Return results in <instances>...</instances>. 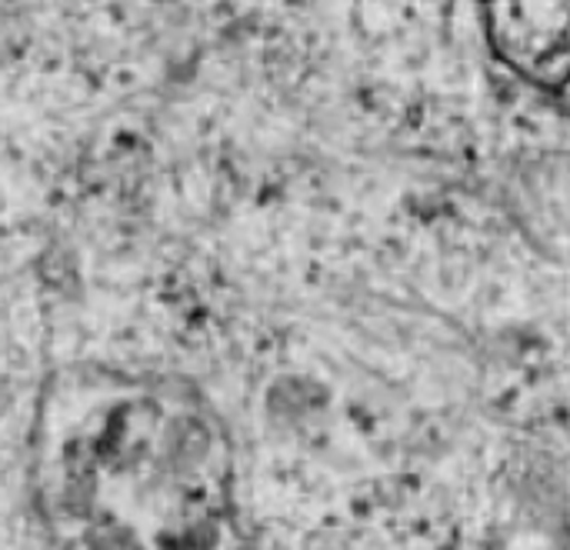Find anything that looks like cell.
Masks as SVG:
<instances>
[{
  "instance_id": "1",
  "label": "cell",
  "mask_w": 570,
  "mask_h": 550,
  "mask_svg": "<svg viewBox=\"0 0 570 550\" xmlns=\"http://www.w3.org/2000/svg\"><path fill=\"white\" fill-rule=\"evenodd\" d=\"M494 53L544 90L570 84V0H478Z\"/></svg>"
}]
</instances>
